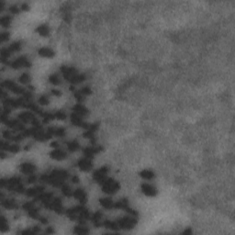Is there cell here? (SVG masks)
<instances>
[{"label":"cell","mask_w":235,"mask_h":235,"mask_svg":"<svg viewBox=\"0 0 235 235\" xmlns=\"http://www.w3.org/2000/svg\"><path fill=\"white\" fill-rule=\"evenodd\" d=\"M103 226L107 229H109L111 231H118L117 221H111V220H104Z\"/></svg>","instance_id":"f1b7e54d"},{"label":"cell","mask_w":235,"mask_h":235,"mask_svg":"<svg viewBox=\"0 0 235 235\" xmlns=\"http://www.w3.org/2000/svg\"><path fill=\"white\" fill-rule=\"evenodd\" d=\"M19 169H20V172L23 173L24 175H33V173L36 170V166L34 164L31 163V162H26V163H22L20 165Z\"/></svg>","instance_id":"5bb4252c"},{"label":"cell","mask_w":235,"mask_h":235,"mask_svg":"<svg viewBox=\"0 0 235 235\" xmlns=\"http://www.w3.org/2000/svg\"><path fill=\"white\" fill-rule=\"evenodd\" d=\"M65 214L68 218L72 220H76L80 224H84V222L90 218L89 211L86 209L84 205L69 209L65 211Z\"/></svg>","instance_id":"7a4b0ae2"},{"label":"cell","mask_w":235,"mask_h":235,"mask_svg":"<svg viewBox=\"0 0 235 235\" xmlns=\"http://www.w3.org/2000/svg\"><path fill=\"white\" fill-rule=\"evenodd\" d=\"M11 20H12V17H10L9 15L2 16L1 18H0V24L4 28H8L10 26V24H11Z\"/></svg>","instance_id":"f546056e"},{"label":"cell","mask_w":235,"mask_h":235,"mask_svg":"<svg viewBox=\"0 0 235 235\" xmlns=\"http://www.w3.org/2000/svg\"><path fill=\"white\" fill-rule=\"evenodd\" d=\"M33 207H35V206H34V204L32 202H27V203H25V204L22 206L23 209L26 210V211H29V210H30L31 209H32Z\"/></svg>","instance_id":"7dc6e473"},{"label":"cell","mask_w":235,"mask_h":235,"mask_svg":"<svg viewBox=\"0 0 235 235\" xmlns=\"http://www.w3.org/2000/svg\"><path fill=\"white\" fill-rule=\"evenodd\" d=\"M103 151V147L102 146H91V147H86L83 150L84 157H87L89 159H93L94 156L98 153H99L100 151Z\"/></svg>","instance_id":"8fae6325"},{"label":"cell","mask_w":235,"mask_h":235,"mask_svg":"<svg viewBox=\"0 0 235 235\" xmlns=\"http://www.w3.org/2000/svg\"><path fill=\"white\" fill-rule=\"evenodd\" d=\"M17 117H18V120H20L22 123H31L36 117L30 111H24V112H21Z\"/></svg>","instance_id":"ffe728a7"},{"label":"cell","mask_w":235,"mask_h":235,"mask_svg":"<svg viewBox=\"0 0 235 235\" xmlns=\"http://www.w3.org/2000/svg\"><path fill=\"white\" fill-rule=\"evenodd\" d=\"M2 86L5 87V88H7V90L11 91V92H13L15 94H17V95H23L25 93V90L22 87L18 86L15 82H13L11 80H6V81H4L2 83Z\"/></svg>","instance_id":"52a82bcc"},{"label":"cell","mask_w":235,"mask_h":235,"mask_svg":"<svg viewBox=\"0 0 235 235\" xmlns=\"http://www.w3.org/2000/svg\"><path fill=\"white\" fill-rule=\"evenodd\" d=\"M9 38V33L7 31H3L1 35H0V39H1V41H7Z\"/></svg>","instance_id":"c3c4849f"},{"label":"cell","mask_w":235,"mask_h":235,"mask_svg":"<svg viewBox=\"0 0 235 235\" xmlns=\"http://www.w3.org/2000/svg\"><path fill=\"white\" fill-rule=\"evenodd\" d=\"M38 53L40 56L44 57V58H52L55 54L53 50L50 48H48V47H42V48L39 49Z\"/></svg>","instance_id":"7402d4cb"},{"label":"cell","mask_w":235,"mask_h":235,"mask_svg":"<svg viewBox=\"0 0 235 235\" xmlns=\"http://www.w3.org/2000/svg\"><path fill=\"white\" fill-rule=\"evenodd\" d=\"M62 193L64 196L67 197V198H71L73 197V194H74V191L72 190V188L67 185H62Z\"/></svg>","instance_id":"1f68e13d"},{"label":"cell","mask_w":235,"mask_h":235,"mask_svg":"<svg viewBox=\"0 0 235 235\" xmlns=\"http://www.w3.org/2000/svg\"><path fill=\"white\" fill-rule=\"evenodd\" d=\"M108 169L107 166H102L99 169H98L97 171L94 172L93 174V178L96 182H98V184H102L108 177Z\"/></svg>","instance_id":"9c48e42d"},{"label":"cell","mask_w":235,"mask_h":235,"mask_svg":"<svg viewBox=\"0 0 235 235\" xmlns=\"http://www.w3.org/2000/svg\"><path fill=\"white\" fill-rule=\"evenodd\" d=\"M91 221L92 223L96 226V227H101L103 226V214L100 211H98L96 213H94V215L91 217Z\"/></svg>","instance_id":"44dd1931"},{"label":"cell","mask_w":235,"mask_h":235,"mask_svg":"<svg viewBox=\"0 0 235 235\" xmlns=\"http://www.w3.org/2000/svg\"><path fill=\"white\" fill-rule=\"evenodd\" d=\"M74 98H75V99L78 101L79 103H82V102L84 100V98H85V97L83 96V95L80 93V91L74 93Z\"/></svg>","instance_id":"f6af8a7d"},{"label":"cell","mask_w":235,"mask_h":235,"mask_svg":"<svg viewBox=\"0 0 235 235\" xmlns=\"http://www.w3.org/2000/svg\"><path fill=\"white\" fill-rule=\"evenodd\" d=\"M38 102H39V104H40V105L46 106V105H48V104H49L50 99H49L48 96H46V95H42V96H41V97L39 98Z\"/></svg>","instance_id":"60d3db41"},{"label":"cell","mask_w":235,"mask_h":235,"mask_svg":"<svg viewBox=\"0 0 235 235\" xmlns=\"http://www.w3.org/2000/svg\"><path fill=\"white\" fill-rule=\"evenodd\" d=\"M39 220H40L41 223H43V224H47V223H48L47 218H44V217H40V218H39Z\"/></svg>","instance_id":"db71d44e"},{"label":"cell","mask_w":235,"mask_h":235,"mask_svg":"<svg viewBox=\"0 0 235 235\" xmlns=\"http://www.w3.org/2000/svg\"><path fill=\"white\" fill-rule=\"evenodd\" d=\"M36 181H37V177H36L34 175H29V178H28V183H30V184H34Z\"/></svg>","instance_id":"681fc988"},{"label":"cell","mask_w":235,"mask_h":235,"mask_svg":"<svg viewBox=\"0 0 235 235\" xmlns=\"http://www.w3.org/2000/svg\"><path fill=\"white\" fill-rule=\"evenodd\" d=\"M61 72L65 77V79H66L67 81H71L73 79V77L78 74L77 70L74 67H71V66H66V65H63L61 67Z\"/></svg>","instance_id":"30bf717a"},{"label":"cell","mask_w":235,"mask_h":235,"mask_svg":"<svg viewBox=\"0 0 235 235\" xmlns=\"http://www.w3.org/2000/svg\"><path fill=\"white\" fill-rule=\"evenodd\" d=\"M102 190L108 195H113L119 189V183L113 178H107L102 184Z\"/></svg>","instance_id":"5b68a950"},{"label":"cell","mask_w":235,"mask_h":235,"mask_svg":"<svg viewBox=\"0 0 235 235\" xmlns=\"http://www.w3.org/2000/svg\"><path fill=\"white\" fill-rule=\"evenodd\" d=\"M54 117L57 118V119H60V120H63L66 117V114L65 111L63 110H58L56 112H54Z\"/></svg>","instance_id":"b9f144b4"},{"label":"cell","mask_w":235,"mask_h":235,"mask_svg":"<svg viewBox=\"0 0 235 235\" xmlns=\"http://www.w3.org/2000/svg\"><path fill=\"white\" fill-rule=\"evenodd\" d=\"M84 137H85L86 139L90 140V141L95 144L96 143V134L94 132L92 131H89V130H86V132L84 133Z\"/></svg>","instance_id":"e575fe53"},{"label":"cell","mask_w":235,"mask_h":235,"mask_svg":"<svg viewBox=\"0 0 235 235\" xmlns=\"http://www.w3.org/2000/svg\"><path fill=\"white\" fill-rule=\"evenodd\" d=\"M9 65L12 68H14V69H19V68L22 67L29 68L31 66V63L30 62V60H29L27 57H25V56H20V57L17 58L15 61L11 62V63L9 64Z\"/></svg>","instance_id":"ba28073f"},{"label":"cell","mask_w":235,"mask_h":235,"mask_svg":"<svg viewBox=\"0 0 235 235\" xmlns=\"http://www.w3.org/2000/svg\"><path fill=\"white\" fill-rule=\"evenodd\" d=\"M141 192L147 197H155L157 195V189L150 184H142L141 185Z\"/></svg>","instance_id":"9a60e30c"},{"label":"cell","mask_w":235,"mask_h":235,"mask_svg":"<svg viewBox=\"0 0 235 235\" xmlns=\"http://www.w3.org/2000/svg\"><path fill=\"white\" fill-rule=\"evenodd\" d=\"M50 146H51V147H53L54 149H57V148H59V142H57V141H53V142H51V143H50Z\"/></svg>","instance_id":"11a10c76"},{"label":"cell","mask_w":235,"mask_h":235,"mask_svg":"<svg viewBox=\"0 0 235 235\" xmlns=\"http://www.w3.org/2000/svg\"><path fill=\"white\" fill-rule=\"evenodd\" d=\"M117 227L118 230H132L137 224V218L133 216H126L123 218L117 219Z\"/></svg>","instance_id":"277c9868"},{"label":"cell","mask_w":235,"mask_h":235,"mask_svg":"<svg viewBox=\"0 0 235 235\" xmlns=\"http://www.w3.org/2000/svg\"><path fill=\"white\" fill-rule=\"evenodd\" d=\"M18 81H19L21 84H29V83H30V81H31V76H30V74H29L24 73V74H22L19 76Z\"/></svg>","instance_id":"74e56055"},{"label":"cell","mask_w":235,"mask_h":235,"mask_svg":"<svg viewBox=\"0 0 235 235\" xmlns=\"http://www.w3.org/2000/svg\"><path fill=\"white\" fill-rule=\"evenodd\" d=\"M73 197L76 199L78 201L81 203V205H84L87 201V195L84 189L82 188H77L74 191Z\"/></svg>","instance_id":"2e32d148"},{"label":"cell","mask_w":235,"mask_h":235,"mask_svg":"<svg viewBox=\"0 0 235 235\" xmlns=\"http://www.w3.org/2000/svg\"><path fill=\"white\" fill-rule=\"evenodd\" d=\"M92 159H89L87 157H84V158H82L78 161L77 163V165L79 169L81 171H84V172H86V171H90L92 168H93V163L91 161Z\"/></svg>","instance_id":"4fadbf2b"},{"label":"cell","mask_w":235,"mask_h":235,"mask_svg":"<svg viewBox=\"0 0 235 235\" xmlns=\"http://www.w3.org/2000/svg\"><path fill=\"white\" fill-rule=\"evenodd\" d=\"M183 233L184 234H190V233H192V230L191 229H187V230H185L183 232Z\"/></svg>","instance_id":"9f6ffc18"},{"label":"cell","mask_w":235,"mask_h":235,"mask_svg":"<svg viewBox=\"0 0 235 235\" xmlns=\"http://www.w3.org/2000/svg\"><path fill=\"white\" fill-rule=\"evenodd\" d=\"M84 80H85V75H84V74H79V73H78L77 74H75V75L73 77V79L70 81V83H72L73 84H76L84 82Z\"/></svg>","instance_id":"4dcf8cb0"},{"label":"cell","mask_w":235,"mask_h":235,"mask_svg":"<svg viewBox=\"0 0 235 235\" xmlns=\"http://www.w3.org/2000/svg\"><path fill=\"white\" fill-rule=\"evenodd\" d=\"M1 186H6L9 191L15 193H23L24 186L22 185V181L19 177L15 176L8 179H2L1 180Z\"/></svg>","instance_id":"3957f363"},{"label":"cell","mask_w":235,"mask_h":235,"mask_svg":"<svg viewBox=\"0 0 235 235\" xmlns=\"http://www.w3.org/2000/svg\"><path fill=\"white\" fill-rule=\"evenodd\" d=\"M71 122L73 125L76 126V127H82V128H84V129H87L88 128V123H86L83 119V117H80L79 115L75 114V113H73L71 115Z\"/></svg>","instance_id":"7c38bea8"},{"label":"cell","mask_w":235,"mask_h":235,"mask_svg":"<svg viewBox=\"0 0 235 235\" xmlns=\"http://www.w3.org/2000/svg\"><path fill=\"white\" fill-rule=\"evenodd\" d=\"M8 230V223L7 220L6 219V218L4 216H2L0 218V231L2 233H5L6 231Z\"/></svg>","instance_id":"8d00e7d4"},{"label":"cell","mask_w":235,"mask_h":235,"mask_svg":"<svg viewBox=\"0 0 235 235\" xmlns=\"http://www.w3.org/2000/svg\"><path fill=\"white\" fill-rule=\"evenodd\" d=\"M68 178V173L65 170L58 169L53 170L50 175H42L41 181L42 183L50 184L54 187H59L65 184V181Z\"/></svg>","instance_id":"6da1fadb"},{"label":"cell","mask_w":235,"mask_h":235,"mask_svg":"<svg viewBox=\"0 0 235 235\" xmlns=\"http://www.w3.org/2000/svg\"><path fill=\"white\" fill-rule=\"evenodd\" d=\"M28 212V214H29V216L31 217V218H40V213H39V209H37V208H35L33 207L32 209H31L29 211H27Z\"/></svg>","instance_id":"ab89813d"},{"label":"cell","mask_w":235,"mask_h":235,"mask_svg":"<svg viewBox=\"0 0 235 235\" xmlns=\"http://www.w3.org/2000/svg\"><path fill=\"white\" fill-rule=\"evenodd\" d=\"M73 111H74V113L79 115L80 117H86V116L88 115V113H89L88 109L84 107V105H82V104H80V103H79V104H76V105H74V106L73 107Z\"/></svg>","instance_id":"d6986e66"},{"label":"cell","mask_w":235,"mask_h":235,"mask_svg":"<svg viewBox=\"0 0 235 235\" xmlns=\"http://www.w3.org/2000/svg\"><path fill=\"white\" fill-rule=\"evenodd\" d=\"M7 49L9 50V51L12 53V52H15V51H18V50H20L21 49V42H19V41H16V42H13V43H11L8 47H7Z\"/></svg>","instance_id":"d590c367"},{"label":"cell","mask_w":235,"mask_h":235,"mask_svg":"<svg viewBox=\"0 0 235 235\" xmlns=\"http://www.w3.org/2000/svg\"><path fill=\"white\" fill-rule=\"evenodd\" d=\"M50 93H51V95H53L55 97H60L62 95V92L59 89H52Z\"/></svg>","instance_id":"f907efd6"},{"label":"cell","mask_w":235,"mask_h":235,"mask_svg":"<svg viewBox=\"0 0 235 235\" xmlns=\"http://www.w3.org/2000/svg\"><path fill=\"white\" fill-rule=\"evenodd\" d=\"M49 82L54 85H58L61 84V79L57 74H52L49 76Z\"/></svg>","instance_id":"836d02e7"},{"label":"cell","mask_w":235,"mask_h":235,"mask_svg":"<svg viewBox=\"0 0 235 235\" xmlns=\"http://www.w3.org/2000/svg\"><path fill=\"white\" fill-rule=\"evenodd\" d=\"M54 233V231L51 229V228H49V229H47L46 231H45V233Z\"/></svg>","instance_id":"6f0895ef"},{"label":"cell","mask_w":235,"mask_h":235,"mask_svg":"<svg viewBox=\"0 0 235 235\" xmlns=\"http://www.w3.org/2000/svg\"><path fill=\"white\" fill-rule=\"evenodd\" d=\"M70 90H71V91H74V90H75L74 86V85H71V86H70Z\"/></svg>","instance_id":"680465c9"},{"label":"cell","mask_w":235,"mask_h":235,"mask_svg":"<svg viewBox=\"0 0 235 235\" xmlns=\"http://www.w3.org/2000/svg\"><path fill=\"white\" fill-rule=\"evenodd\" d=\"M40 233V228L37 227V226H35V227L30 228V229H28V230L22 231V232H20L19 233H21V234H36V233Z\"/></svg>","instance_id":"f35d334b"},{"label":"cell","mask_w":235,"mask_h":235,"mask_svg":"<svg viewBox=\"0 0 235 235\" xmlns=\"http://www.w3.org/2000/svg\"><path fill=\"white\" fill-rule=\"evenodd\" d=\"M2 206L7 209H14L17 208V203L12 199H2Z\"/></svg>","instance_id":"603a6c76"},{"label":"cell","mask_w":235,"mask_h":235,"mask_svg":"<svg viewBox=\"0 0 235 235\" xmlns=\"http://www.w3.org/2000/svg\"><path fill=\"white\" fill-rule=\"evenodd\" d=\"M54 135L57 136V137H59V138L65 137V130L64 128H55Z\"/></svg>","instance_id":"7bdbcfd3"},{"label":"cell","mask_w":235,"mask_h":235,"mask_svg":"<svg viewBox=\"0 0 235 235\" xmlns=\"http://www.w3.org/2000/svg\"><path fill=\"white\" fill-rule=\"evenodd\" d=\"M89 233V230L83 226L82 224L79 225V226H76L74 230V233H76V234H87Z\"/></svg>","instance_id":"d6a6232c"},{"label":"cell","mask_w":235,"mask_h":235,"mask_svg":"<svg viewBox=\"0 0 235 235\" xmlns=\"http://www.w3.org/2000/svg\"><path fill=\"white\" fill-rule=\"evenodd\" d=\"M44 207L48 209L56 212L57 214H63L65 212V209L63 207L62 200L59 198H52V199Z\"/></svg>","instance_id":"8992f818"},{"label":"cell","mask_w":235,"mask_h":235,"mask_svg":"<svg viewBox=\"0 0 235 235\" xmlns=\"http://www.w3.org/2000/svg\"><path fill=\"white\" fill-rule=\"evenodd\" d=\"M80 93H81L83 96L86 97V96H89V95L92 94V90H91V88H90L89 86H84V87H83V88L80 90Z\"/></svg>","instance_id":"ee69618b"},{"label":"cell","mask_w":235,"mask_h":235,"mask_svg":"<svg viewBox=\"0 0 235 235\" xmlns=\"http://www.w3.org/2000/svg\"><path fill=\"white\" fill-rule=\"evenodd\" d=\"M36 32H38L42 37H47L50 34V29L46 24H41L36 28Z\"/></svg>","instance_id":"d4e9b609"},{"label":"cell","mask_w":235,"mask_h":235,"mask_svg":"<svg viewBox=\"0 0 235 235\" xmlns=\"http://www.w3.org/2000/svg\"><path fill=\"white\" fill-rule=\"evenodd\" d=\"M50 158H51V159H53V160L62 161V160H64V159H65V158H66L67 154H66V152H65V151H63V150H61V149L57 148V149H54L53 151H50Z\"/></svg>","instance_id":"ac0fdd59"},{"label":"cell","mask_w":235,"mask_h":235,"mask_svg":"<svg viewBox=\"0 0 235 235\" xmlns=\"http://www.w3.org/2000/svg\"><path fill=\"white\" fill-rule=\"evenodd\" d=\"M100 205L106 209H114V202L112 201V199H110L109 198H102L99 200Z\"/></svg>","instance_id":"cb8c5ba5"},{"label":"cell","mask_w":235,"mask_h":235,"mask_svg":"<svg viewBox=\"0 0 235 235\" xmlns=\"http://www.w3.org/2000/svg\"><path fill=\"white\" fill-rule=\"evenodd\" d=\"M9 12L11 14H13V15L17 14L19 12V7H17V5H12V6L9 7Z\"/></svg>","instance_id":"bcb514c9"},{"label":"cell","mask_w":235,"mask_h":235,"mask_svg":"<svg viewBox=\"0 0 235 235\" xmlns=\"http://www.w3.org/2000/svg\"><path fill=\"white\" fill-rule=\"evenodd\" d=\"M139 175H140V176H141V178H143V179H145V180H151V179H153L154 176H155L154 173H153L151 170H149V169H144V170L141 171Z\"/></svg>","instance_id":"484cf974"},{"label":"cell","mask_w":235,"mask_h":235,"mask_svg":"<svg viewBox=\"0 0 235 235\" xmlns=\"http://www.w3.org/2000/svg\"><path fill=\"white\" fill-rule=\"evenodd\" d=\"M72 181H73V183L74 184H78L79 183V178H78V176L77 175H74L73 176V178H72Z\"/></svg>","instance_id":"f5cc1de1"},{"label":"cell","mask_w":235,"mask_h":235,"mask_svg":"<svg viewBox=\"0 0 235 235\" xmlns=\"http://www.w3.org/2000/svg\"><path fill=\"white\" fill-rule=\"evenodd\" d=\"M129 201L127 199H122L120 200H118L114 204V209H124L126 210L129 208Z\"/></svg>","instance_id":"83f0119b"},{"label":"cell","mask_w":235,"mask_h":235,"mask_svg":"<svg viewBox=\"0 0 235 235\" xmlns=\"http://www.w3.org/2000/svg\"><path fill=\"white\" fill-rule=\"evenodd\" d=\"M21 9L22 10H29L30 9V6L27 3H23V4H21Z\"/></svg>","instance_id":"816d5d0a"},{"label":"cell","mask_w":235,"mask_h":235,"mask_svg":"<svg viewBox=\"0 0 235 235\" xmlns=\"http://www.w3.org/2000/svg\"><path fill=\"white\" fill-rule=\"evenodd\" d=\"M43 192H44V186L37 185V186H34V187L28 189L26 191V195L31 198H37L39 195H41Z\"/></svg>","instance_id":"e0dca14e"},{"label":"cell","mask_w":235,"mask_h":235,"mask_svg":"<svg viewBox=\"0 0 235 235\" xmlns=\"http://www.w3.org/2000/svg\"><path fill=\"white\" fill-rule=\"evenodd\" d=\"M66 147L69 151H76L80 149V144L76 140H73L66 142Z\"/></svg>","instance_id":"4316f807"}]
</instances>
